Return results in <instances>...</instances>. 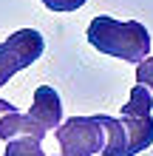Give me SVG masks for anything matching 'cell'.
<instances>
[{
  "mask_svg": "<svg viewBox=\"0 0 153 156\" xmlns=\"http://www.w3.org/2000/svg\"><path fill=\"white\" fill-rule=\"evenodd\" d=\"M153 91L148 85H133L128 102L122 105V119L105 116L108 128V145L102 156H136L153 145Z\"/></svg>",
  "mask_w": 153,
  "mask_h": 156,
  "instance_id": "6da1fadb",
  "label": "cell"
},
{
  "mask_svg": "<svg viewBox=\"0 0 153 156\" xmlns=\"http://www.w3.org/2000/svg\"><path fill=\"white\" fill-rule=\"evenodd\" d=\"M88 43L99 54L116 57L122 62H142L145 57H150V31L136 20L96 14L88 23Z\"/></svg>",
  "mask_w": 153,
  "mask_h": 156,
  "instance_id": "7a4b0ae2",
  "label": "cell"
},
{
  "mask_svg": "<svg viewBox=\"0 0 153 156\" xmlns=\"http://www.w3.org/2000/svg\"><path fill=\"white\" fill-rule=\"evenodd\" d=\"M54 136L62 156H94L108 145V128L102 116H71L54 131Z\"/></svg>",
  "mask_w": 153,
  "mask_h": 156,
  "instance_id": "3957f363",
  "label": "cell"
},
{
  "mask_svg": "<svg viewBox=\"0 0 153 156\" xmlns=\"http://www.w3.org/2000/svg\"><path fill=\"white\" fill-rule=\"evenodd\" d=\"M46 51V40L37 29H20L0 43V85H6L17 71L37 62Z\"/></svg>",
  "mask_w": 153,
  "mask_h": 156,
  "instance_id": "277c9868",
  "label": "cell"
},
{
  "mask_svg": "<svg viewBox=\"0 0 153 156\" xmlns=\"http://www.w3.org/2000/svg\"><path fill=\"white\" fill-rule=\"evenodd\" d=\"M29 119L34 125V136H37L40 142L46 139L48 131H57L62 125V102H60V94L51 85H37L34 99H31Z\"/></svg>",
  "mask_w": 153,
  "mask_h": 156,
  "instance_id": "5b68a950",
  "label": "cell"
},
{
  "mask_svg": "<svg viewBox=\"0 0 153 156\" xmlns=\"http://www.w3.org/2000/svg\"><path fill=\"white\" fill-rule=\"evenodd\" d=\"M3 156H46L40 148V139L34 136H14L6 142V153Z\"/></svg>",
  "mask_w": 153,
  "mask_h": 156,
  "instance_id": "8992f818",
  "label": "cell"
},
{
  "mask_svg": "<svg viewBox=\"0 0 153 156\" xmlns=\"http://www.w3.org/2000/svg\"><path fill=\"white\" fill-rule=\"evenodd\" d=\"M46 9L51 12H77V9H82L88 0H40Z\"/></svg>",
  "mask_w": 153,
  "mask_h": 156,
  "instance_id": "52a82bcc",
  "label": "cell"
},
{
  "mask_svg": "<svg viewBox=\"0 0 153 156\" xmlns=\"http://www.w3.org/2000/svg\"><path fill=\"white\" fill-rule=\"evenodd\" d=\"M136 82L153 91V57H145L142 62H136Z\"/></svg>",
  "mask_w": 153,
  "mask_h": 156,
  "instance_id": "ba28073f",
  "label": "cell"
},
{
  "mask_svg": "<svg viewBox=\"0 0 153 156\" xmlns=\"http://www.w3.org/2000/svg\"><path fill=\"white\" fill-rule=\"evenodd\" d=\"M9 111H14V105L9 102V99H0V116H3V114H9Z\"/></svg>",
  "mask_w": 153,
  "mask_h": 156,
  "instance_id": "9c48e42d",
  "label": "cell"
},
{
  "mask_svg": "<svg viewBox=\"0 0 153 156\" xmlns=\"http://www.w3.org/2000/svg\"><path fill=\"white\" fill-rule=\"evenodd\" d=\"M60 156H62V153H60Z\"/></svg>",
  "mask_w": 153,
  "mask_h": 156,
  "instance_id": "30bf717a",
  "label": "cell"
}]
</instances>
